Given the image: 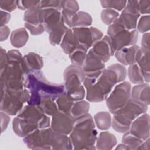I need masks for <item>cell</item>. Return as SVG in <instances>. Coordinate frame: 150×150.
Segmentation results:
<instances>
[{
    "mask_svg": "<svg viewBox=\"0 0 150 150\" xmlns=\"http://www.w3.org/2000/svg\"><path fill=\"white\" fill-rule=\"evenodd\" d=\"M126 76L125 67L120 63H114L96 76L86 77L83 85L86 100L93 103L105 100L115 86L125 81Z\"/></svg>",
    "mask_w": 150,
    "mask_h": 150,
    "instance_id": "cell-1",
    "label": "cell"
},
{
    "mask_svg": "<svg viewBox=\"0 0 150 150\" xmlns=\"http://www.w3.org/2000/svg\"><path fill=\"white\" fill-rule=\"evenodd\" d=\"M50 119L39 105H26L17 114L12 121L15 134L23 138L32 131L49 127Z\"/></svg>",
    "mask_w": 150,
    "mask_h": 150,
    "instance_id": "cell-2",
    "label": "cell"
},
{
    "mask_svg": "<svg viewBox=\"0 0 150 150\" xmlns=\"http://www.w3.org/2000/svg\"><path fill=\"white\" fill-rule=\"evenodd\" d=\"M25 88L30 93L27 103L32 105H40L41 102L47 98L56 100L58 96L64 91L63 84L50 82L41 71L28 74Z\"/></svg>",
    "mask_w": 150,
    "mask_h": 150,
    "instance_id": "cell-3",
    "label": "cell"
},
{
    "mask_svg": "<svg viewBox=\"0 0 150 150\" xmlns=\"http://www.w3.org/2000/svg\"><path fill=\"white\" fill-rule=\"evenodd\" d=\"M23 142L31 149H72L69 135L54 131L50 127L38 129L23 137Z\"/></svg>",
    "mask_w": 150,
    "mask_h": 150,
    "instance_id": "cell-4",
    "label": "cell"
},
{
    "mask_svg": "<svg viewBox=\"0 0 150 150\" xmlns=\"http://www.w3.org/2000/svg\"><path fill=\"white\" fill-rule=\"evenodd\" d=\"M69 136L74 149H96L98 132L91 115L87 113L76 118Z\"/></svg>",
    "mask_w": 150,
    "mask_h": 150,
    "instance_id": "cell-5",
    "label": "cell"
},
{
    "mask_svg": "<svg viewBox=\"0 0 150 150\" xmlns=\"http://www.w3.org/2000/svg\"><path fill=\"white\" fill-rule=\"evenodd\" d=\"M148 107L131 98L123 107L113 113L112 128L119 133L126 132L138 117L146 112Z\"/></svg>",
    "mask_w": 150,
    "mask_h": 150,
    "instance_id": "cell-6",
    "label": "cell"
},
{
    "mask_svg": "<svg viewBox=\"0 0 150 150\" xmlns=\"http://www.w3.org/2000/svg\"><path fill=\"white\" fill-rule=\"evenodd\" d=\"M22 62H7L0 67L1 90H18L25 88L28 74Z\"/></svg>",
    "mask_w": 150,
    "mask_h": 150,
    "instance_id": "cell-7",
    "label": "cell"
},
{
    "mask_svg": "<svg viewBox=\"0 0 150 150\" xmlns=\"http://www.w3.org/2000/svg\"><path fill=\"white\" fill-rule=\"evenodd\" d=\"M85 74L81 67L71 64L63 72L64 91L74 102L82 100L86 97L83 83Z\"/></svg>",
    "mask_w": 150,
    "mask_h": 150,
    "instance_id": "cell-8",
    "label": "cell"
},
{
    "mask_svg": "<svg viewBox=\"0 0 150 150\" xmlns=\"http://www.w3.org/2000/svg\"><path fill=\"white\" fill-rule=\"evenodd\" d=\"M29 97V91L26 88L18 90H1L0 110L9 115H16Z\"/></svg>",
    "mask_w": 150,
    "mask_h": 150,
    "instance_id": "cell-9",
    "label": "cell"
},
{
    "mask_svg": "<svg viewBox=\"0 0 150 150\" xmlns=\"http://www.w3.org/2000/svg\"><path fill=\"white\" fill-rule=\"evenodd\" d=\"M131 85L129 82L124 81L115 86L106 98V105L109 111L113 114L123 107L131 98Z\"/></svg>",
    "mask_w": 150,
    "mask_h": 150,
    "instance_id": "cell-10",
    "label": "cell"
},
{
    "mask_svg": "<svg viewBox=\"0 0 150 150\" xmlns=\"http://www.w3.org/2000/svg\"><path fill=\"white\" fill-rule=\"evenodd\" d=\"M138 1H127L126 6L117 18V21L127 30H134L137 28L140 17Z\"/></svg>",
    "mask_w": 150,
    "mask_h": 150,
    "instance_id": "cell-11",
    "label": "cell"
},
{
    "mask_svg": "<svg viewBox=\"0 0 150 150\" xmlns=\"http://www.w3.org/2000/svg\"><path fill=\"white\" fill-rule=\"evenodd\" d=\"M79 45L90 49L94 44L103 37L102 32L95 27L71 28Z\"/></svg>",
    "mask_w": 150,
    "mask_h": 150,
    "instance_id": "cell-12",
    "label": "cell"
},
{
    "mask_svg": "<svg viewBox=\"0 0 150 150\" xmlns=\"http://www.w3.org/2000/svg\"><path fill=\"white\" fill-rule=\"evenodd\" d=\"M42 11L36 6L26 11L24 13L25 27L32 35H39L45 31L42 23Z\"/></svg>",
    "mask_w": 150,
    "mask_h": 150,
    "instance_id": "cell-13",
    "label": "cell"
},
{
    "mask_svg": "<svg viewBox=\"0 0 150 150\" xmlns=\"http://www.w3.org/2000/svg\"><path fill=\"white\" fill-rule=\"evenodd\" d=\"M109 37L111 40L112 49L115 54L116 52L124 47L135 45L138 40V33L136 29L124 30Z\"/></svg>",
    "mask_w": 150,
    "mask_h": 150,
    "instance_id": "cell-14",
    "label": "cell"
},
{
    "mask_svg": "<svg viewBox=\"0 0 150 150\" xmlns=\"http://www.w3.org/2000/svg\"><path fill=\"white\" fill-rule=\"evenodd\" d=\"M74 121L75 118L71 114L59 111L52 117L50 127L56 132L69 135L73 129Z\"/></svg>",
    "mask_w": 150,
    "mask_h": 150,
    "instance_id": "cell-15",
    "label": "cell"
},
{
    "mask_svg": "<svg viewBox=\"0 0 150 150\" xmlns=\"http://www.w3.org/2000/svg\"><path fill=\"white\" fill-rule=\"evenodd\" d=\"M149 115L144 113L138 117L131 124L128 131L130 134L137 138L145 141L149 138Z\"/></svg>",
    "mask_w": 150,
    "mask_h": 150,
    "instance_id": "cell-16",
    "label": "cell"
},
{
    "mask_svg": "<svg viewBox=\"0 0 150 150\" xmlns=\"http://www.w3.org/2000/svg\"><path fill=\"white\" fill-rule=\"evenodd\" d=\"M142 54L141 47L136 45L124 47L114 54L116 59L124 66L137 63Z\"/></svg>",
    "mask_w": 150,
    "mask_h": 150,
    "instance_id": "cell-17",
    "label": "cell"
},
{
    "mask_svg": "<svg viewBox=\"0 0 150 150\" xmlns=\"http://www.w3.org/2000/svg\"><path fill=\"white\" fill-rule=\"evenodd\" d=\"M81 68L86 77H94L100 74L105 67V63L89 49Z\"/></svg>",
    "mask_w": 150,
    "mask_h": 150,
    "instance_id": "cell-18",
    "label": "cell"
},
{
    "mask_svg": "<svg viewBox=\"0 0 150 150\" xmlns=\"http://www.w3.org/2000/svg\"><path fill=\"white\" fill-rule=\"evenodd\" d=\"M63 21L62 13L59 10L54 8L42 9V23L46 32L49 33Z\"/></svg>",
    "mask_w": 150,
    "mask_h": 150,
    "instance_id": "cell-19",
    "label": "cell"
},
{
    "mask_svg": "<svg viewBox=\"0 0 150 150\" xmlns=\"http://www.w3.org/2000/svg\"><path fill=\"white\" fill-rule=\"evenodd\" d=\"M90 49L104 63L108 62L111 56L114 55L111 47L110 38L107 35L96 42Z\"/></svg>",
    "mask_w": 150,
    "mask_h": 150,
    "instance_id": "cell-20",
    "label": "cell"
},
{
    "mask_svg": "<svg viewBox=\"0 0 150 150\" xmlns=\"http://www.w3.org/2000/svg\"><path fill=\"white\" fill-rule=\"evenodd\" d=\"M22 66L25 72L30 73L40 71L43 67V61L42 57L34 52H29L23 56Z\"/></svg>",
    "mask_w": 150,
    "mask_h": 150,
    "instance_id": "cell-21",
    "label": "cell"
},
{
    "mask_svg": "<svg viewBox=\"0 0 150 150\" xmlns=\"http://www.w3.org/2000/svg\"><path fill=\"white\" fill-rule=\"evenodd\" d=\"M149 90V83L136 84L131 88V98L142 104L148 106L150 103Z\"/></svg>",
    "mask_w": 150,
    "mask_h": 150,
    "instance_id": "cell-22",
    "label": "cell"
},
{
    "mask_svg": "<svg viewBox=\"0 0 150 150\" xmlns=\"http://www.w3.org/2000/svg\"><path fill=\"white\" fill-rule=\"evenodd\" d=\"M79 9V4L76 1H61L60 12L63 21L69 28H70L72 18Z\"/></svg>",
    "mask_w": 150,
    "mask_h": 150,
    "instance_id": "cell-23",
    "label": "cell"
},
{
    "mask_svg": "<svg viewBox=\"0 0 150 150\" xmlns=\"http://www.w3.org/2000/svg\"><path fill=\"white\" fill-rule=\"evenodd\" d=\"M117 144L115 136L108 132L103 131L99 134L96 142V148L99 150H107L113 149Z\"/></svg>",
    "mask_w": 150,
    "mask_h": 150,
    "instance_id": "cell-24",
    "label": "cell"
},
{
    "mask_svg": "<svg viewBox=\"0 0 150 150\" xmlns=\"http://www.w3.org/2000/svg\"><path fill=\"white\" fill-rule=\"evenodd\" d=\"M79 45L71 28H69L61 41V48L66 54L69 55L76 49Z\"/></svg>",
    "mask_w": 150,
    "mask_h": 150,
    "instance_id": "cell-25",
    "label": "cell"
},
{
    "mask_svg": "<svg viewBox=\"0 0 150 150\" xmlns=\"http://www.w3.org/2000/svg\"><path fill=\"white\" fill-rule=\"evenodd\" d=\"M142 141L130 134L128 131L124 133L122 137V143L115 148V149H138L143 142Z\"/></svg>",
    "mask_w": 150,
    "mask_h": 150,
    "instance_id": "cell-26",
    "label": "cell"
},
{
    "mask_svg": "<svg viewBox=\"0 0 150 150\" xmlns=\"http://www.w3.org/2000/svg\"><path fill=\"white\" fill-rule=\"evenodd\" d=\"M29 39V35L23 28H21L13 30L10 35L11 45L16 48H21L25 46Z\"/></svg>",
    "mask_w": 150,
    "mask_h": 150,
    "instance_id": "cell-27",
    "label": "cell"
},
{
    "mask_svg": "<svg viewBox=\"0 0 150 150\" xmlns=\"http://www.w3.org/2000/svg\"><path fill=\"white\" fill-rule=\"evenodd\" d=\"M91 15L84 11H78L72 18L70 28L89 27L92 24Z\"/></svg>",
    "mask_w": 150,
    "mask_h": 150,
    "instance_id": "cell-28",
    "label": "cell"
},
{
    "mask_svg": "<svg viewBox=\"0 0 150 150\" xmlns=\"http://www.w3.org/2000/svg\"><path fill=\"white\" fill-rule=\"evenodd\" d=\"M94 121L96 127L100 130H107L111 126V116L107 111H100L96 113L94 116Z\"/></svg>",
    "mask_w": 150,
    "mask_h": 150,
    "instance_id": "cell-29",
    "label": "cell"
},
{
    "mask_svg": "<svg viewBox=\"0 0 150 150\" xmlns=\"http://www.w3.org/2000/svg\"><path fill=\"white\" fill-rule=\"evenodd\" d=\"M142 52V56L137 63L141 70L145 83H149L150 81V52Z\"/></svg>",
    "mask_w": 150,
    "mask_h": 150,
    "instance_id": "cell-30",
    "label": "cell"
},
{
    "mask_svg": "<svg viewBox=\"0 0 150 150\" xmlns=\"http://www.w3.org/2000/svg\"><path fill=\"white\" fill-rule=\"evenodd\" d=\"M69 28L63 21L59 26L49 33V40L50 45L53 46L60 44L61 41Z\"/></svg>",
    "mask_w": 150,
    "mask_h": 150,
    "instance_id": "cell-31",
    "label": "cell"
},
{
    "mask_svg": "<svg viewBox=\"0 0 150 150\" xmlns=\"http://www.w3.org/2000/svg\"><path fill=\"white\" fill-rule=\"evenodd\" d=\"M88 50L81 45H79L76 49L69 55L71 64L81 67L86 59Z\"/></svg>",
    "mask_w": 150,
    "mask_h": 150,
    "instance_id": "cell-32",
    "label": "cell"
},
{
    "mask_svg": "<svg viewBox=\"0 0 150 150\" xmlns=\"http://www.w3.org/2000/svg\"><path fill=\"white\" fill-rule=\"evenodd\" d=\"M55 101L59 111L66 114H70L74 101L67 96L65 91L58 96Z\"/></svg>",
    "mask_w": 150,
    "mask_h": 150,
    "instance_id": "cell-33",
    "label": "cell"
},
{
    "mask_svg": "<svg viewBox=\"0 0 150 150\" xmlns=\"http://www.w3.org/2000/svg\"><path fill=\"white\" fill-rule=\"evenodd\" d=\"M90 104L83 100L75 101L71 108L70 114L76 119L88 113Z\"/></svg>",
    "mask_w": 150,
    "mask_h": 150,
    "instance_id": "cell-34",
    "label": "cell"
},
{
    "mask_svg": "<svg viewBox=\"0 0 150 150\" xmlns=\"http://www.w3.org/2000/svg\"><path fill=\"white\" fill-rule=\"evenodd\" d=\"M127 74L129 81L132 83L135 84H139L145 83L142 73L137 63L129 66Z\"/></svg>",
    "mask_w": 150,
    "mask_h": 150,
    "instance_id": "cell-35",
    "label": "cell"
},
{
    "mask_svg": "<svg viewBox=\"0 0 150 150\" xmlns=\"http://www.w3.org/2000/svg\"><path fill=\"white\" fill-rule=\"evenodd\" d=\"M39 106L41 107L44 113L49 117H53L59 112L55 100L52 98L43 100Z\"/></svg>",
    "mask_w": 150,
    "mask_h": 150,
    "instance_id": "cell-36",
    "label": "cell"
},
{
    "mask_svg": "<svg viewBox=\"0 0 150 150\" xmlns=\"http://www.w3.org/2000/svg\"><path fill=\"white\" fill-rule=\"evenodd\" d=\"M118 11L110 9H104L101 12V19L106 25H110L119 16Z\"/></svg>",
    "mask_w": 150,
    "mask_h": 150,
    "instance_id": "cell-37",
    "label": "cell"
},
{
    "mask_svg": "<svg viewBox=\"0 0 150 150\" xmlns=\"http://www.w3.org/2000/svg\"><path fill=\"white\" fill-rule=\"evenodd\" d=\"M127 1H100L101 6L104 9L122 11L126 6Z\"/></svg>",
    "mask_w": 150,
    "mask_h": 150,
    "instance_id": "cell-38",
    "label": "cell"
},
{
    "mask_svg": "<svg viewBox=\"0 0 150 150\" xmlns=\"http://www.w3.org/2000/svg\"><path fill=\"white\" fill-rule=\"evenodd\" d=\"M137 31L140 33H145L149 32L150 29V16L149 15H144L139 17L137 25Z\"/></svg>",
    "mask_w": 150,
    "mask_h": 150,
    "instance_id": "cell-39",
    "label": "cell"
},
{
    "mask_svg": "<svg viewBox=\"0 0 150 150\" xmlns=\"http://www.w3.org/2000/svg\"><path fill=\"white\" fill-rule=\"evenodd\" d=\"M38 7L40 9L54 8L60 11L61 9V1H39Z\"/></svg>",
    "mask_w": 150,
    "mask_h": 150,
    "instance_id": "cell-40",
    "label": "cell"
},
{
    "mask_svg": "<svg viewBox=\"0 0 150 150\" xmlns=\"http://www.w3.org/2000/svg\"><path fill=\"white\" fill-rule=\"evenodd\" d=\"M1 10L7 12H11L18 8V1L0 0Z\"/></svg>",
    "mask_w": 150,
    "mask_h": 150,
    "instance_id": "cell-41",
    "label": "cell"
},
{
    "mask_svg": "<svg viewBox=\"0 0 150 150\" xmlns=\"http://www.w3.org/2000/svg\"><path fill=\"white\" fill-rule=\"evenodd\" d=\"M39 1H18V8L21 10H28L38 6Z\"/></svg>",
    "mask_w": 150,
    "mask_h": 150,
    "instance_id": "cell-42",
    "label": "cell"
},
{
    "mask_svg": "<svg viewBox=\"0 0 150 150\" xmlns=\"http://www.w3.org/2000/svg\"><path fill=\"white\" fill-rule=\"evenodd\" d=\"M138 11L140 15H149L150 12V1H138Z\"/></svg>",
    "mask_w": 150,
    "mask_h": 150,
    "instance_id": "cell-43",
    "label": "cell"
},
{
    "mask_svg": "<svg viewBox=\"0 0 150 150\" xmlns=\"http://www.w3.org/2000/svg\"><path fill=\"white\" fill-rule=\"evenodd\" d=\"M141 49L142 52H150L149 49V32L144 33L141 40Z\"/></svg>",
    "mask_w": 150,
    "mask_h": 150,
    "instance_id": "cell-44",
    "label": "cell"
},
{
    "mask_svg": "<svg viewBox=\"0 0 150 150\" xmlns=\"http://www.w3.org/2000/svg\"><path fill=\"white\" fill-rule=\"evenodd\" d=\"M9 115L7 113L1 111V132H3L7 128L10 121Z\"/></svg>",
    "mask_w": 150,
    "mask_h": 150,
    "instance_id": "cell-45",
    "label": "cell"
},
{
    "mask_svg": "<svg viewBox=\"0 0 150 150\" xmlns=\"http://www.w3.org/2000/svg\"><path fill=\"white\" fill-rule=\"evenodd\" d=\"M10 29L9 28L5 25L3 26H1L0 29V40L1 42L4 41L6 40L9 35Z\"/></svg>",
    "mask_w": 150,
    "mask_h": 150,
    "instance_id": "cell-46",
    "label": "cell"
},
{
    "mask_svg": "<svg viewBox=\"0 0 150 150\" xmlns=\"http://www.w3.org/2000/svg\"><path fill=\"white\" fill-rule=\"evenodd\" d=\"M11 15L9 12L1 10V26H5L10 21Z\"/></svg>",
    "mask_w": 150,
    "mask_h": 150,
    "instance_id": "cell-47",
    "label": "cell"
},
{
    "mask_svg": "<svg viewBox=\"0 0 150 150\" xmlns=\"http://www.w3.org/2000/svg\"><path fill=\"white\" fill-rule=\"evenodd\" d=\"M7 52L5 51L2 47H1L0 50V67L4 66L7 63Z\"/></svg>",
    "mask_w": 150,
    "mask_h": 150,
    "instance_id": "cell-48",
    "label": "cell"
},
{
    "mask_svg": "<svg viewBox=\"0 0 150 150\" xmlns=\"http://www.w3.org/2000/svg\"><path fill=\"white\" fill-rule=\"evenodd\" d=\"M150 139L149 138L143 141V142L140 145V146L138 148V149H150Z\"/></svg>",
    "mask_w": 150,
    "mask_h": 150,
    "instance_id": "cell-49",
    "label": "cell"
}]
</instances>
